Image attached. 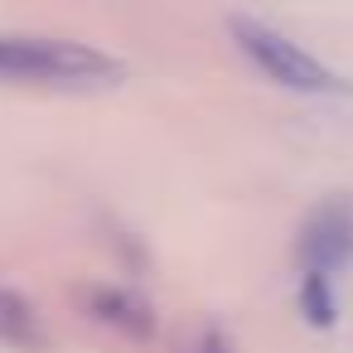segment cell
<instances>
[{
	"label": "cell",
	"instance_id": "1",
	"mask_svg": "<svg viewBox=\"0 0 353 353\" xmlns=\"http://www.w3.org/2000/svg\"><path fill=\"white\" fill-rule=\"evenodd\" d=\"M121 78V63L73 44V39H20L0 34V83H44V88H92Z\"/></svg>",
	"mask_w": 353,
	"mask_h": 353
},
{
	"label": "cell",
	"instance_id": "2",
	"mask_svg": "<svg viewBox=\"0 0 353 353\" xmlns=\"http://www.w3.org/2000/svg\"><path fill=\"white\" fill-rule=\"evenodd\" d=\"M228 34H232V44H237L271 83H281V88H290V92H339V78H334L314 54H305L295 39H285L281 30H271V25H261V20H247V15H232V20H228Z\"/></svg>",
	"mask_w": 353,
	"mask_h": 353
},
{
	"label": "cell",
	"instance_id": "3",
	"mask_svg": "<svg viewBox=\"0 0 353 353\" xmlns=\"http://www.w3.org/2000/svg\"><path fill=\"white\" fill-rule=\"evenodd\" d=\"M353 256V213L343 203H324L310 213V223L300 228V261L305 271L329 276L334 266H343Z\"/></svg>",
	"mask_w": 353,
	"mask_h": 353
},
{
	"label": "cell",
	"instance_id": "4",
	"mask_svg": "<svg viewBox=\"0 0 353 353\" xmlns=\"http://www.w3.org/2000/svg\"><path fill=\"white\" fill-rule=\"evenodd\" d=\"M83 305H88V314H92L97 324H112V329H121V334H131V339H150V334H155V310H150L141 295H131V290L92 285V290H83Z\"/></svg>",
	"mask_w": 353,
	"mask_h": 353
},
{
	"label": "cell",
	"instance_id": "5",
	"mask_svg": "<svg viewBox=\"0 0 353 353\" xmlns=\"http://www.w3.org/2000/svg\"><path fill=\"white\" fill-rule=\"evenodd\" d=\"M0 343L6 348H20V353H39L49 339H44V324L34 314V305L10 290V285H0Z\"/></svg>",
	"mask_w": 353,
	"mask_h": 353
},
{
	"label": "cell",
	"instance_id": "6",
	"mask_svg": "<svg viewBox=\"0 0 353 353\" xmlns=\"http://www.w3.org/2000/svg\"><path fill=\"white\" fill-rule=\"evenodd\" d=\"M300 310L310 314V324H334V300H329V281L319 276V271H310L305 276V290H300Z\"/></svg>",
	"mask_w": 353,
	"mask_h": 353
},
{
	"label": "cell",
	"instance_id": "7",
	"mask_svg": "<svg viewBox=\"0 0 353 353\" xmlns=\"http://www.w3.org/2000/svg\"><path fill=\"white\" fill-rule=\"evenodd\" d=\"M194 353H228V343H223V339H218V334H203V339H199V348H194Z\"/></svg>",
	"mask_w": 353,
	"mask_h": 353
}]
</instances>
